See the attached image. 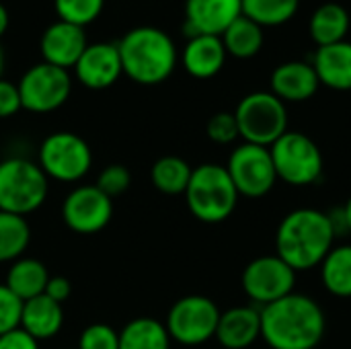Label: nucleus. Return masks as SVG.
<instances>
[{"mask_svg":"<svg viewBox=\"0 0 351 349\" xmlns=\"http://www.w3.org/2000/svg\"><path fill=\"white\" fill-rule=\"evenodd\" d=\"M259 313L261 337L271 349H317L327 331L325 311L306 294L292 292Z\"/></svg>","mask_w":351,"mask_h":349,"instance_id":"f257e3e1","label":"nucleus"},{"mask_svg":"<svg viewBox=\"0 0 351 349\" xmlns=\"http://www.w3.org/2000/svg\"><path fill=\"white\" fill-rule=\"evenodd\" d=\"M337 237L333 218L315 208H298L284 216L276 232L278 257L294 272H306L323 263Z\"/></svg>","mask_w":351,"mask_h":349,"instance_id":"f03ea898","label":"nucleus"},{"mask_svg":"<svg viewBox=\"0 0 351 349\" xmlns=\"http://www.w3.org/2000/svg\"><path fill=\"white\" fill-rule=\"evenodd\" d=\"M123 74L138 84H160L177 66V47L169 33L142 25L128 31L117 41Z\"/></svg>","mask_w":351,"mask_h":349,"instance_id":"7ed1b4c3","label":"nucleus"},{"mask_svg":"<svg viewBox=\"0 0 351 349\" xmlns=\"http://www.w3.org/2000/svg\"><path fill=\"white\" fill-rule=\"evenodd\" d=\"M183 195L189 212L206 224H218L230 218L241 197L226 167L216 163L193 169Z\"/></svg>","mask_w":351,"mask_h":349,"instance_id":"20e7f679","label":"nucleus"},{"mask_svg":"<svg viewBox=\"0 0 351 349\" xmlns=\"http://www.w3.org/2000/svg\"><path fill=\"white\" fill-rule=\"evenodd\" d=\"M49 193V179L29 158L12 156L0 160V212L29 216L37 212Z\"/></svg>","mask_w":351,"mask_h":349,"instance_id":"39448f33","label":"nucleus"},{"mask_svg":"<svg viewBox=\"0 0 351 349\" xmlns=\"http://www.w3.org/2000/svg\"><path fill=\"white\" fill-rule=\"evenodd\" d=\"M239 134L245 142L269 148L288 132V109L271 91H257L241 99L234 109Z\"/></svg>","mask_w":351,"mask_h":349,"instance_id":"423d86ee","label":"nucleus"},{"mask_svg":"<svg viewBox=\"0 0 351 349\" xmlns=\"http://www.w3.org/2000/svg\"><path fill=\"white\" fill-rule=\"evenodd\" d=\"M278 179L294 187H306L323 177V152L313 138L302 132H286L269 146Z\"/></svg>","mask_w":351,"mask_h":349,"instance_id":"0eeeda50","label":"nucleus"},{"mask_svg":"<svg viewBox=\"0 0 351 349\" xmlns=\"http://www.w3.org/2000/svg\"><path fill=\"white\" fill-rule=\"evenodd\" d=\"M37 165L47 175V179L60 183H76L93 167V152L86 140L74 132L49 134L39 146Z\"/></svg>","mask_w":351,"mask_h":349,"instance_id":"6e6552de","label":"nucleus"},{"mask_svg":"<svg viewBox=\"0 0 351 349\" xmlns=\"http://www.w3.org/2000/svg\"><path fill=\"white\" fill-rule=\"evenodd\" d=\"M220 321V309L208 296H185L179 298L167 315L169 337L181 346H202L216 335Z\"/></svg>","mask_w":351,"mask_h":349,"instance_id":"1a4fd4ad","label":"nucleus"},{"mask_svg":"<svg viewBox=\"0 0 351 349\" xmlns=\"http://www.w3.org/2000/svg\"><path fill=\"white\" fill-rule=\"evenodd\" d=\"M16 86L23 109L31 113H49L68 101L72 93V76L64 68L39 62L21 76Z\"/></svg>","mask_w":351,"mask_h":349,"instance_id":"9d476101","label":"nucleus"},{"mask_svg":"<svg viewBox=\"0 0 351 349\" xmlns=\"http://www.w3.org/2000/svg\"><path fill=\"white\" fill-rule=\"evenodd\" d=\"M226 171L239 195L253 200L267 195L278 181L269 148L249 142H243L232 150Z\"/></svg>","mask_w":351,"mask_h":349,"instance_id":"9b49d317","label":"nucleus"},{"mask_svg":"<svg viewBox=\"0 0 351 349\" xmlns=\"http://www.w3.org/2000/svg\"><path fill=\"white\" fill-rule=\"evenodd\" d=\"M296 272L278 255H263L253 259L243 272L245 294L261 306L278 302L294 292Z\"/></svg>","mask_w":351,"mask_h":349,"instance_id":"f8f14e48","label":"nucleus"},{"mask_svg":"<svg viewBox=\"0 0 351 349\" xmlns=\"http://www.w3.org/2000/svg\"><path fill=\"white\" fill-rule=\"evenodd\" d=\"M113 216V200L97 185H78L62 204V220L76 234L101 232Z\"/></svg>","mask_w":351,"mask_h":349,"instance_id":"ddd939ff","label":"nucleus"},{"mask_svg":"<svg viewBox=\"0 0 351 349\" xmlns=\"http://www.w3.org/2000/svg\"><path fill=\"white\" fill-rule=\"evenodd\" d=\"M72 70L78 82L84 84L86 88H93V91L109 88L123 74L117 43L113 41L88 43Z\"/></svg>","mask_w":351,"mask_h":349,"instance_id":"4468645a","label":"nucleus"},{"mask_svg":"<svg viewBox=\"0 0 351 349\" xmlns=\"http://www.w3.org/2000/svg\"><path fill=\"white\" fill-rule=\"evenodd\" d=\"M243 14V0H185V35H222Z\"/></svg>","mask_w":351,"mask_h":349,"instance_id":"2eb2a0df","label":"nucleus"},{"mask_svg":"<svg viewBox=\"0 0 351 349\" xmlns=\"http://www.w3.org/2000/svg\"><path fill=\"white\" fill-rule=\"evenodd\" d=\"M86 45L88 41H86L84 29L78 25L60 21V19L43 31L41 41H39L43 62L64 68V70L74 68V64L78 62Z\"/></svg>","mask_w":351,"mask_h":349,"instance_id":"dca6fc26","label":"nucleus"},{"mask_svg":"<svg viewBox=\"0 0 351 349\" xmlns=\"http://www.w3.org/2000/svg\"><path fill=\"white\" fill-rule=\"evenodd\" d=\"M319 86V76L308 62H284L271 74V93L284 103L308 101L315 97Z\"/></svg>","mask_w":351,"mask_h":349,"instance_id":"f3484780","label":"nucleus"},{"mask_svg":"<svg viewBox=\"0 0 351 349\" xmlns=\"http://www.w3.org/2000/svg\"><path fill=\"white\" fill-rule=\"evenodd\" d=\"M214 337L226 349L251 348L261 337V313L253 306H232L220 313Z\"/></svg>","mask_w":351,"mask_h":349,"instance_id":"a211bd4d","label":"nucleus"},{"mask_svg":"<svg viewBox=\"0 0 351 349\" xmlns=\"http://www.w3.org/2000/svg\"><path fill=\"white\" fill-rule=\"evenodd\" d=\"M226 56L228 53L218 35H195L187 39L181 53V62L193 78L206 80L216 76L224 68Z\"/></svg>","mask_w":351,"mask_h":349,"instance_id":"6ab92c4d","label":"nucleus"},{"mask_svg":"<svg viewBox=\"0 0 351 349\" xmlns=\"http://www.w3.org/2000/svg\"><path fill=\"white\" fill-rule=\"evenodd\" d=\"M311 64L321 84L333 91H351V41L319 47Z\"/></svg>","mask_w":351,"mask_h":349,"instance_id":"aec40b11","label":"nucleus"},{"mask_svg":"<svg viewBox=\"0 0 351 349\" xmlns=\"http://www.w3.org/2000/svg\"><path fill=\"white\" fill-rule=\"evenodd\" d=\"M62 325H64L62 304L53 302L45 294L23 302L21 329L25 333H29L33 339H37V341L51 339L62 331Z\"/></svg>","mask_w":351,"mask_h":349,"instance_id":"412c9836","label":"nucleus"},{"mask_svg":"<svg viewBox=\"0 0 351 349\" xmlns=\"http://www.w3.org/2000/svg\"><path fill=\"white\" fill-rule=\"evenodd\" d=\"M49 278L51 276H49L47 267L39 259L21 257L10 265V269L6 274V288L16 298H21L25 302L35 296H41L45 292Z\"/></svg>","mask_w":351,"mask_h":349,"instance_id":"4be33fe9","label":"nucleus"},{"mask_svg":"<svg viewBox=\"0 0 351 349\" xmlns=\"http://www.w3.org/2000/svg\"><path fill=\"white\" fill-rule=\"evenodd\" d=\"M348 29H350V12L337 2L321 4L311 16V37L319 47L346 41Z\"/></svg>","mask_w":351,"mask_h":349,"instance_id":"5701e85b","label":"nucleus"},{"mask_svg":"<svg viewBox=\"0 0 351 349\" xmlns=\"http://www.w3.org/2000/svg\"><path fill=\"white\" fill-rule=\"evenodd\" d=\"M119 349H171V337L160 321L140 317L119 331Z\"/></svg>","mask_w":351,"mask_h":349,"instance_id":"b1692460","label":"nucleus"},{"mask_svg":"<svg viewBox=\"0 0 351 349\" xmlns=\"http://www.w3.org/2000/svg\"><path fill=\"white\" fill-rule=\"evenodd\" d=\"M226 53L239 58V60H249L257 56L263 47V27L251 21L249 16L241 14L222 35H220Z\"/></svg>","mask_w":351,"mask_h":349,"instance_id":"393cba45","label":"nucleus"},{"mask_svg":"<svg viewBox=\"0 0 351 349\" xmlns=\"http://www.w3.org/2000/svg\"><path fill=\"white\" fill-rule=\"evenodd\" d=\"M321 278L333 296L351 298V245L333 247L321 263Z\"/></svg>","mask_w":351,"mask_h":349,"instance_id":"a878e982","label":"nucleus"},{"mask_svg":"<svg viewBox=\"0 0 351 349\" xmlns=\"http://www.w3.org/2000/svg\"><path fill=\"white\" fill-rule=\"evenodd\" d=\"M193 169L181 156H162L152 165L150 179L152 185L165 195H181L185 193Z\"/></svg>","mask_w":351,"mask_h":349,"instance_id":"bb28decb","label":"nucleus"},{"mask_svg":"<svg viewBox=\"0 0 351 349\" xmlns=\"http://www.w3.org/2000/svg\"><path fill=\"white\" fill-rule=\"evenodd\" d=\"M31 243L27 218L0 212V263H14Z\"/></svg>","mask_w":351,"mask_h":349,"instance_id":"cd10ccee","label":"nucleus"},{"mask_svg":"<svg viewBox=\"0 0 351 349\" xmlns=\"http://www.w3.org/2000/svg\"><path fill=\"white\" fill-rule=\"evenodd\" d=\"M300 0H243V14L261 27H278L288 23Z\"/></svg>","mask_w":351,"mask_h":349,"instance_id":"c85d7f7f","label":"nucleus"},{"mask_svg":"<svg viewBox=\"0 0 351 349\" xmlns=\"http://www.w3.org/2000/svg\"><path fill=\"white\" fill-rule=\"evenodd\" d=\"M53 6H56L60 21H66L84 29L103 12L105 0H53Z\"/></svg>","mask_w":351,"mask_h":349,"instance_id":"c756f323","label":"nucleus"},{"mask_svg":"<svg viewBox=\"0 0 351 349\" xmlns=\"http://www.w3.org/2000/svg\"><path fill=\"white\" fill-rule=\"evenodd\" d=\"M76 349H119V333L105 323L88 325L80 333Z\"/></svg>","mask_w":351,"mask_h":349,"instance_id":"7c9ffc66","label":"nucleus"},{"mask_svg":"<svg viewBox=\"0 0 351 349\" xmlns=\"http://www.w3.org/2000/svg\"><path fill=\"white\" fill-rule=\"evenodd\" d=\"M132 183V173L128 171V167L123 165H109L101 171L99 179H97V187L107 195V197H117L121 195Z\"/></svg>","mask_w":351,"mask_h":349,"instance_id":"2f4dec72","label":"nucleus"},{"mask_svg":"<svg viewBox=\"0 0 351 349\" xmlns=\"http://www.w3.org/2000/svg\"><path fill=\"white\" fill-rule=\"evenodd\" d=\"M206 134L212 142L216 144H230L234 142L241 134H239V123H237V117L234 113H228V111H220V113H214L210 119H208V125H206Z\"/></svg>","mask_w":351,"mask_h":349,"instance_id":"473e14b6","label":"nucleus"},{"mask_svg":"<svg viewBox=\"0 0 351 349\" xmlns=\"http://www.w3.org/2000/svg\"><path fill=\"white\" fill-rule=\"evenodd\" d=\"M23 300L16 298L6 284H0V337L21 327Z\"/></svg>","mask_w":351,"mask_h":349,"instance_id":"72a5a7b5","label":"nucleus"},{"mask_svg":"<svg viewBox=\"0 0 351 349\" xmlns=\"http://www.w3.org/2000/svg\"><path fill=\"white\" fill-rule=\"evenodd\" d=\"M23 109L19 86L10 80L0 78V119L12 117Z\"/></svg>","mask_w":351,"mask_h":349,"instance_id":"f704fd0d","label":"nucleus"},{"mask_svg":"<svg viewBox=\"0 0 351 349\" xmlns=\"http://www.w3.org/2000/svg\"><path fill=\"white\" fill-rule=\"evenodd\" d=\"M43 294L47 298H51L53 302L64 304L70 298V294H72V284L64 276H51L49 282H47V286H45V292Z\"/></svg>","mask_w":351,"mask_h":349,"instance_id":"c9c22d12","label":"nucleus"},{"mask_svg":"<svg viewBox=\"0 0 351 349\" xmlns=\"http://www.w3.org/2000/svg\"><path fill=\"white\" fill-rule=\"evenodd\" d=\"M0 349H39V341L19 327L0 337Z\"/></svg>","mask_w":351,"mask_h":349,"instance_id":"e433bc0d","label":"nucleus"},{"mask_svg":"<svg viewBox=\"0 0 351 349\" xmlns=\"http://www.w3.org/2000/svg\"><path fill=\"white\" fill-rule=\"evenodd\" d=\"M339 216H341V222H343V228H346V230H351V195H350V200L346 202V206H343V210L339 212Z\"/></svg>","mask_w":351,"mask_h":349,"instance_id":"4c0bfd02","label":"nucleus"},{"mask_svg":"<svg viewBox=\"0 0 351 349\" xmlns=\"http://www.w3.org/2000/svg\"><path fill=\"white\" fill-rule=\"evenodd\" d=\"M8 23H10V19H8V10H6V6L0 2V37L6 33V29H8Z\"/></svg>","mask_w":351,"mask_h":349,"instance_id":"58836bf2","label":"nucleus"},{"mask_svg":"<svg viewBox=\"0 0 351 349\" xmlns=\"http://www.w3.org/2000/svg\"><path fill=\"white\" fill-rule=\"evenodd\" d=\"M2 72H4V49L0 45V78H2Z\"/></svg>","mask_w":351,"mask_h":349,"instance_id":"ea45409f","label":"nucleus"}]
</instances>
